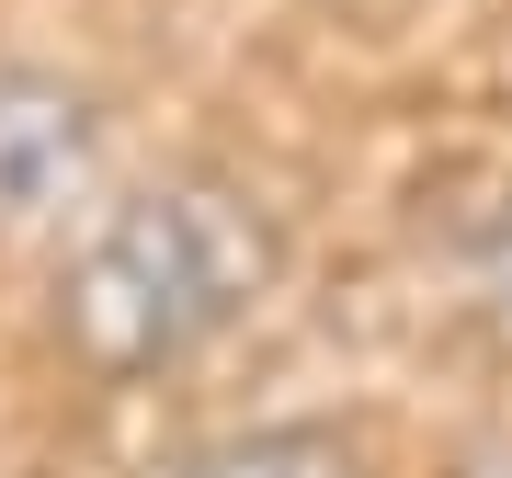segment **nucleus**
Here are the masks:
<instances>
[{
	"mask_svg": "<svg viewBox=\"0 0 512 478\" xmlns=\"http://www.w3.org/2000/svg\"><path fill=\"white\" fill-rule=\"evenodd\" d=\"M274 274H285V239L262 217V194L228 171H171L80 228L69 274H57V342L103 387H137L228 342L274 296Z\"/></svg>",
	"mask_w": 512,
	"mask_h": 478,
	"instance_id": "obj_1",
	"label": "nucleus"
},
{
	"mask_svg": "<svg viewBox=\"0 0 512 478\" xmlns=\"http://www.w3.org/2000/svg\"><path fill=\"white\" fill-rule=\"evenodd\" d=\"M103 171V114L57 69H0V228L80 205Z\"/></svg>",
	"mask_w": 512,
	"mask_h": 478,
	"instance_id": "obj_2",
	"label": "nucleus"
},
{
	"mask_svg": "<svg viewBox=\"0 0 512 478\" xmlns=\"http://www.w3.org/2000/svg\"><path fill=\"white\" fill-rule=\"evenodd\" d=\"M160 478H365V456H353L330 422H251V433L183 444Z\"/></svg>",
	"mask_w": 512,
	"mask_h": 478,
	"instance_id": "obj_3",
	"label": "nucleus"
},
{
	"mask_svg": "<svg viewBox=\"0 0 512 478\" xmlns=\"http://www.w3.org/2000/svg\"><path fill=\"white\" fill-rule=\"evenodd\" d=\"M456 262H467L478 308H501V319H512V160H501V183L456 217Z\"/></svg>",
	"mask_w": 512,
	"mask_h": 478,
	"instance_id": "obj_4",
	"label": "nucleus"
}]
</instances>
